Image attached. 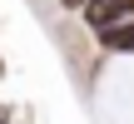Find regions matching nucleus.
Instances as JSON below:
<instances>
[{
    "label": "nucleus",
    "mask_w": 134,
    "mask_h": 124,
    "mask_svg": "<svg viewBox=\"0 0 134 124\" xmlns=\"http://www.w3.org/2000/svg\"><path fill=\"white\" fill-rule=\"evenodd\" d=\"M129 20H134V0H90V5H85V25H90L94 35L119 30V25H129Z\"/></svg>",
    "instance_id": "obj_1"
},
{
    "label": "nucleus",
    "mask_w": 134,
    "mask_h": 124,
    "mask_svg": "<svg viewBox=\"0 0 134 124\" xmlns=\"http://www.w3.org/2000/svg\"><path fill=\"white\" fill-rule=\"evenodd\" d=\"M99 45L114 50V55H134V20H129V25H119V30H104Z\"/></svg>",
    "instance_id": "obj_2"
},
{
    "label": "nucleus",
    "mask_w": 134,
    "mask_h": 124,
    "mask_svg": "<svg viewBox=\"0 0 134 124\" xmlns=\"http://www.w3.org/2000/svg\"><path fill=\"white\" fill-rule=\"evenodd\" d=\"M65 5H80V10H85V5H90V0H65Z\"/></svg>",
    "instance_id": "obj_3"
}]
</instances>
